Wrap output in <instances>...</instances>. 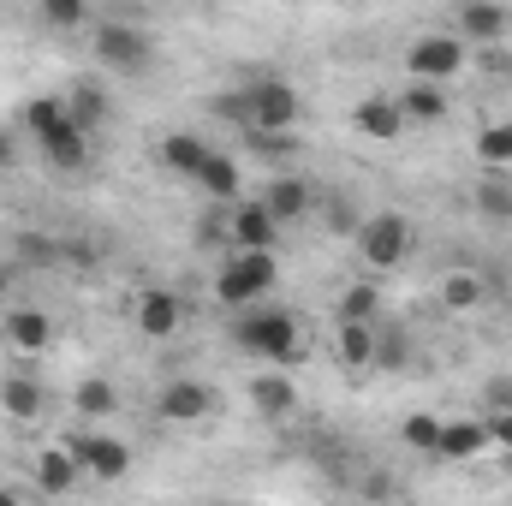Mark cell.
I'll use <instances>...</instances> for the list:
<instances>
[{
	"mask_svg": "<svg viewBox=\"0 0 512 506\" xmlns=\"http://www.w3.org/2000/svg\"><path fill=\"white\" fill-rule=\"evenodd\" d=\"M399 441H405L411 453H435V441H441V417H429V411H417V417H405V429H399Z\"/></svg>",
	"mask_w": 512,
	"mask_h": 506,
	"instance_id": "4dcf8cb0",
	"label": "cell"
},
{
	"mask_svg": "<svg viewBox=\"0 0 512 506\" xmlns=\"http://www.w3.org/2000/svg\"><path fill=\"white\" fill-rule=\"evenodd\" d=\"M251 405L256 417H286V411H298V387L286 376H251Z\"/></svg>",
	"mask_w": 512,
	"mask_h": 506,
	"instance_id": "7402d4cb",
	"label": "cell"
},
{
	"mask_svg": "<svg viewBox=\"0 0 512 506\" xmlns=\"http://www.w3.org/2000/svg\"><path fill=\"white\" fill-rule=\"evenodd\" d=\"M405 72L417 84H453L465 72V36L459 30H429L405 48Z\"/></svg>",
	"mask_w": 512,
	"mask_h": 506,
	"instance_id": "277c9868",
	"label": "cell"
},
{
	"mask_svg": "<svg viewBox=\"0 0 512 506\" xmlns=\"http://www.w3.org/2000/svg\"><path fill=\"white\" fill-rule=\"evenodd\" d=\"M441 304L447 310H477L483 304V280L477 274H447L441 280Z\"/></svg>",
	"mask_w": 512,
	"mask_h": 506,
	"instance_id": "f546056e",
	"label": "cell"
},
{
	"mask_svg": "<svg viewBox=\"0 0 512 506\" xmlns=\"http://www.w3.org/2000/svg\"><path fill=\"white\" fill-rule=\"evenodd\" d=\"M0 334H6V346H12V352H24V358H30V352H42V346L54 340V322H48L36 304H12V310H6V322H0Z\"/></svg>",
	"mask_w": 512,
	"mask_h": 506,
	"instance_id": "8fae6325",
	"label": "cell"
},
{
	"mask_svg": "<svg viewBox=\"0 0 512 506\" xmlns=\"http://www.w3.org/2000/svg\"><path fill=\"white\" fill-rule=\"evenodd\" d=\"M72 411L78 417H90V423H102V417H114L120 411V387L108 376H84L78 381V393H72Z\"/></svg>",
	"mask_w": 512,
	"mask_h": 506,
	"instance_id": "ffe728a7",
	"label": "cell"
},
{
	"mask_svg": "<svg viewBox=\"0 0 512 506\" xmlns=\"http://www.w3.org/2000/svg\"><path fill=\"white\" fill-rule=\"evenodd\" d=\"M340 364L346 370H376V328L370 322H340Z\"/></svg>",
	"mask_w": 512,
	"mask_h": 506,
	"instance_id": "603a6c76",
	"label": "cell"
},
{
	"mask_svg": "<svg viewBox=\"0 0 512 506\" xmlns=\"http://www.w3.org/2000/svg\"><path fill=\"white\" fill-rule=\"evenodd\" d=\"M352 126L364 131V137H376V143H387V137H399V131H405V114H399V96H370V102H358V108H352Z\"/></svg>",
	"mask_w": 512,
	"mask_h": 506,
	"instance_id": "e0dca14e",
	"label": "cell"
},
{
	"mask_svg": "<svg viewBox=\"0 0 512 506\" xmlns=\"http://www.w3.org/2000/svg\"><path fill=\"white\" fill-rule=\"evenodd\" d=\"M161 167L167 173H179V179H197V167H203V155H209V143L197 137V131H173V137H161Z\"/></svg>",
	"mask_w": 512,
	"mask_h": 506,
	"instance_id": "d6986e66",
	"label": "cell"
},
{
	"mask_svg": "<svg viewBox=\"0 0 512 506\" xmlns=\"http://www.w3.org/2000/svg\"><path fill=\"white\" fill-rule=\"evenodd\" d=\"M227 239H233L239 251H274V239H280V221H274V209L256 197V203H239V209H233V221H227Z\"/></svg>",
	"mask_w": 512,
	"mask_h": 506,
	"instance_id": "30bf717a",
	"label": "cell"
},
{
	"mask_svg": "<svg viewBox=\"0 0 512 506\" xmlns=\"http://www.w3.org/2000/svg\"><path fill=\"white\" fill-rule=\"evenodd\" d=\"M233 334H239V346L251 358H268V364H280V358L298 352V316L292 310H262V304H251Z\"/></svg>",
	"mask_w": 512,
	"mask_h": 506,
	"instance_id": "3957f363",
	"label": "cell"
},
{
	"mask_svg": "<svg viewBox=\"0 0 512 506\" xmlns=\"http://www.w3.org/2000/svg\"><path fill=\"white\" fill-rule=\"evenodd\" d=\"M179 322H185V298H179V292L149 286V292L137 298V334H149V340H173Z\"/></svg>",
	"mask_w": 512,
	"mask_h": 506,
	"instance_id": "9c48e42d",
	"label": "cell"
},
{
	"mask_svg": "<svg viewBox=\"0 0 512 506\" xmlns=\"http://www.w3.org/2000/svg\"><path fill=\"white\" fill-rule=\"evenodd\" d=\"M72 453H78V465L90 471V477H102V483H114V477H126L131 471V447L126 441H114V435H78V441H66Z\"/></svg>",
	"mask_w": 512,
	"mask_h": 506,
	"instance_id": "ba28073f",
	"label": "cell"
},
{
	"mask_svg": "<svg viewBox=\"0 0 512 506\" xmlns=\"http://www.w3.org/2000/svg\"><path fill=\"white\" fill-rule=\"evenodd\" d=\"M66 114H72V126L96 131L102 126V114H108V96H102L96 84H72V90H66Z\"/></svg>",
	"mask_w": 512,
	"mask_h": 506,
	"instance_id": "484cf974",
	"label": "cell"
},
{
	"mask_svg": "<svg viewBox=\"0 0 512 506\" xmlns=\"http://www.w3.org/2000/svg\"><path fill=\"white\" fill-rule=\"evenodd\" d=\"M36 143H42V155H48V161H54L60 173H78V167L90 161V131L72 126V114H66V120H60L54 131H42Z\"/></svg>",
	"mask_w": 512,
	"mask_h": 506,
	"instance_id": "7c38bea8",
	"label": "cell"
},
{
	"mask_svg": "<svg viewBox=\"0 0 512 506\" xmlns=\"http://www.w3.org/2000/svg\"><path fill=\"white\" fill-rule=\"evenodd\" d=\"M60 120H66V96H36V102H24V114H18V126L30 131V137L54 131Z\"/></svg>",
	"mask_w": 512,
	"mask_h": 506,
	"instance_id": "4316f807",
	"label": "cell"
},
{
	"mask_svg": "<svg viewBox=\"0 0 512 506\" xmlns=\"http://www.w3.org/2000/svg\"><path fill=\"white\" fill-rule=\"evenodd\" d=\"M399 114H405V126H435V120H447V84H405L399 90Z\"/></svg>",
	"mask_w": 512,
	"mask_h": 506,
	"instance_id": "9a60e30c",
	"label": "cell"
},
{
	"mask_svg": "<svg viewBox=\"0 0 512 506\" xmlns=\"http://www.w3.org/2000/svg\"><path fill=\"white\" fill-rule=\"evenodd\" d=\"M358 256L370 262V268H399L405 256H411V221L399 215V209H382V215H370V221H358Z\"/></svg>",
	"mask_w": 512,
	"mask_h": 506,
	"instance_id": "5b68a950",
	"label": "cell"
},
{
	"mask_svg": "<svg viewBox=\"0 0 512 506\" xmlns=\"http://www.w3.org/2000/svg\"><path fill=\"white\" fill-rule=\"evenodd\" d=\"M78 453L72 447H48V453H36V489L42 495H72L78 489Z\"/></svg>",
	"mask_w": 512,
	"mask_h": 506,
	"instance_id": "2e32d148",
	"label": "cell"
},
{
	"mask_svg": "<svg viewBox=\"0 0 512 506\" xmlns=\"http://www.w3.org/2000/svg\"><path fill=\"white\" fill-rule=\"evenodd\" d=\"M268 286H274V251H239V256H227L221 274H215V298H221L227 310L262 304Z\"/></svg>",
	"mask_w": 512,
	"mask_h": 506,
	"instance_id": "6da1fadb",
	"label": "cell"
},
{
	"mask_svg": "<svg viewBox=\"0 0 512 506\" xmlns=\"http://www.w3.org/2000/svg\"><path fill=\"white\" fill-rule=\"evenodd\" d=\"M334 316H340V322H376V316H382V292H376L370 280H352V286L340 292Z\"/></svg>",
	"mask_w": 512,
	"mask_h": 506,
	"instance_id": "d4e9b609",
	"label": "cell"
},
{
	"mask_svg": "<svg viewBox=\"0 0 512 506\" xmlns=\"http://www.w3.org/2000/svg\"><path fill=\"white\" fill-rule=\"evenodd\" d=\"M477 161L483 167H512V120L477 131Z\"/></svg>",
	"mask_w": 512,
	"mask_h": 506,
	"instance_id": "83f0119b",
	"label": "cell"
},
{
	"mask_svg": "<svg viewBox=\"0 0 512 506\" xmlns=\"http://www.w3.org/2000/svg\"><path fill=\"white\" fill-rule=\"evenodd\" d=\"M405 364V334H376V370H399Z\"/></svg>",
	"mask_w": 512,
	"mask_h": 506,
	"instance_id": "d6a6232c",
	"label": "cell"
},
{
	"mask_svg": "<svg viewBox=\"0 0 512 506\" xmlns=\"http://www.w3.org/2000/svg\"><path fill=\"white\" fill-rule=\"evenodd\" d=\"M489 447H501L512 459V411H495V417H489Z\"/></svg>",
	"mask_w": 512,
	"mask_h": 506,
	"instance_id": "836d02e7",
	"label": "cell"
},
{
	"mask_svg": "<svg viewBox=\"0 0 512 506\" xmlns=\"http://www.w3.org/2000/svg\"><path fill=\"white\" fill-rule=\"evenodd\" d=\"M197 185H203L215 203H233V197H239V185H245V173H239V161H233L227 149H209V155H203V167H197Z\"/></svg>",
	"mask_w": 512,
	"mask_h": 506,
	"instance_id": "ac0fdd59",
	"label": "cell"
},
{
	"mask_svg": "<svg viewBox=\"0 0 512 506\" xmlns=\"http://www.w3.org/2000/svg\"><path fill=\"white\" fill-rule=\"evenodd\" d=\"M42 18L54 30H78L84 24V0H42Z\"/></svg>",
	"mask_w": 512,
	"mask_h": 506,
	"instance_id": "1f68e13d",
	"label": "cell"
},
{
	"mask_svg": "<svg viewBox=\"0 0 512 506\" xmlns=\"http://www.w3.org/2000/svg\"><path fill=\"white\" fill-rule=\"evenodd\" d=\"M6 161H12V137L0 131V167H6Z\"/></svg>",
	"mask_w": 512,
	"mask_h": 506,
	"instance_id": "8d00e7d4",
	"label": "cell"
},
{
	"mask_svg": "<svg viewBox=\"0 0 512 506\" xmlns=\"http://www.w3.org/2000/svg\"><path fill=\"white\" fill-rule=\"evenodd\" d=\"M215 387H203V381H167L161 393H155V411L167 417V423H203V417H215Z\"/></svg>",
	"mask_w": 512,
	"mask_h": 506,
	"instance_id": "52a82bcc",
	"label": "cell"
},
{
	"mask_svg": "<svg viewBox=\"0 0 512 506\" xmlns=\"http://www.w3.org/2000/svg\"><path fill=\"white\" fill-rule=\"evenodd\" d=\"M483 393H489V405H495V411H512V376H495Z\"/></svg>",
	"mask_w": 512,
	"mask_h": 506,
	"instance_id": "e575fe53",
	"label": "cell"
},
{
	"mask_svg": "<svg viewBox=\"0 0 512 506\" xmlns=\"http://www.w3.org/2000/svg\"><path fill=\"white\" fill-rule=\"evenodd\" d=\"M0 405H6L18 423L42 417V381H36V376H6V381H0Z\"/></svg>",
	"mask_w": 512,
	"mask_h": 506,
	"instance_id": "cb8c5ba5",
	"label": "cell"
},
{
	"mask_svg": "<svg viewBox=\"0 0 512 506\" xmlns=\"http://www.w3.org/2000/svg\"><path fill=\"white\" fill-rule=\"evenodd\" d=\"M6 292H12V274H6V268H0V304H6Z\"/></svg>",
	"mask_w": 512,
	"mask_h": 506,
	"instance_id": "74e56055",
	"label": "cell"
},
{
	"mask_svg": "<svg viewBox=\"0 0 512 506\" xmlns=\"http://www.w3.org/2000/svg\"><path fill=\"white\" fill-rule=\"evenodd\" d=\"M328 227H334V233L346 239V233H358V215H352L346 203H334V209H328Z\"/></svg>",
	"mask_w": 512,
	"mask_h": 506,
	"instance_id": "d590c367",
	"label": "cell"
},
{
	"mask_svg": "<svg viewBox=\"0 0 512 506\" xmlns=\"http://www.w3.org/2000/svg\"><path fill=\"white\" fill-rule=\"evenodd\" d=\"M507 6L501 0H465L459 6V18H453V30L465 36V42H501L507 36Z\"/></svg>",
	"mask_w": 512,
	"mask_h": 506,
	"instance_id": "4fadbf2b",
	"label": "cell"
},
{
	"mask_svg": "<svg viewBox=\"0 0 512 506\" xmlns=\"http://www.w3.org/2000/svg\"><path fill=\"white\" fill-rule=\"evenodd\" d=\"M239 96H245V131H292L298 126V114H304L298 90H292L286 78H274V72L251 78Z\"/></svg>",
	"mask_w": 512,
	"mask_h": 506,
	"instance_id": "7a4b0ae2",
	"label": "cell"
},
{
	"mask_svg": "<svg viewBox=\"0 0 512 506\" xmlns=\"http://www.w3.org/2000/svg\"><path fill=\"white\" fill-rule=\"evenodd\" d=\"M489 447V423H441L435 459H477Z\"/></svg>",
	"mask_w": 512,
	"mask_h": 506,
	"instance_id": "44dd1931",
	"label": "cell"
},
{
	"mask_svg": "<svg viewBox=\"0 0 512 506\" xmlns=\"http://www.w3.org/2000/svg\"><path fill=\"white\" fill-rule=\"evenodd\" d=\"M262 203H268V209H274V221L286 227V221H304V215L316 209V191L304 185V173H280V179L262 191Z\"/></svg>",
	"mask_w": 512,
	"mask_h": 506,
	"instance_id": "5bb4252c",
	"label": "cell"
},
{
	"mask_svg": "<svg viewBox=\"0 0 512 506\" xmlns=\"http://www.w3.org/2000/svg\"><path fill=\"white\" fill-rule=\"evenodd\" d=\"M477 209L483 215H512V185H507V167H489V179H483V191H477Z\"/></svg>",
	"mask_w": 512,
	"mask_h": 506,
	"instance_id": "f1b7e54d",
	"label": "cell"
},
{
	"mask_svg": "<svg viewBox=\"0 0 512 506\" xmlns=\"http://www.w3.org/2000/svg\"><path fill=\"white\" fill-rule=\"evenodd\" d=\"M96 66H108L114 78H131L149 66V36L137 24H102L96 30Z\"/></svg>",
	"mask_w": 512,
	"mask_h": 506,
	"instance_id": "8992f818",
	"label": "cell"
}]
</instances>
